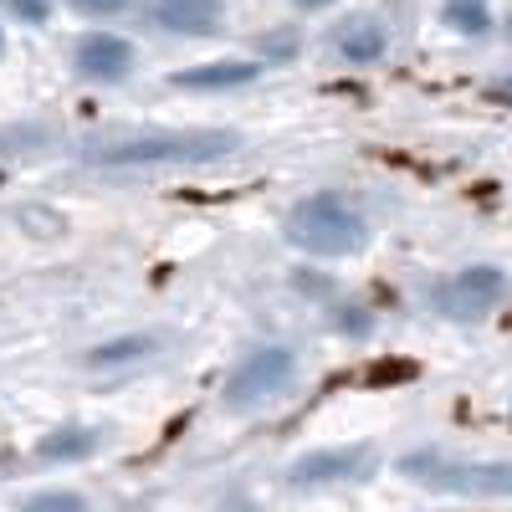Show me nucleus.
<instances>
[{
  "instance_id": "6e6552de",
  "label": "nucleus",
  "mask_w": 512,
  "mask_h": 512,
  "mask_svg": "<svg viewBox=\"0 0 512 512\" xmlns=\"http://www.w3.org/2000/svg\"><path fill=\"white\" fill-rule=\"evenodd\" d=\"M256 77H262L256 62H200V67L175 72V88H185V93H236Z\"/></svg>"
},
{
  "instance_id": "2eb2a0df",
  "label": "nucleus",
  "mask_w": 512,
  "mask_h": 512,
  "mask_svg": "<svg viewBox=\"0 0 512 512\" xmlns=\"http://www.w3.org/2000/svg\"><path fill=\"white\" fill-rule=\"evenodd\" d=\"M72 11H82V16H118V11H128L134 0H67Z\"/></svg>"
},
{
  "instance_id": "4468645a",
  "label": "nucleus",
  "mask_w": 512,
  "mask_h": 512,
  "mask_svg": "<svg viewBox=\"0 0 512 512\" xmlns=\"http://www.w3.org/2000/svg\"><path fill=\"white\" fill-rule=\"evenodd\" d=\"M0 11L16 21H47V0H0Z\"/></svg>"
},
{
  "instance_id": "20e7f679",
  "label": "nucleus",
  "mask_w": 512,
  "mask_h": 512,
  "mask_svg": "<svg viewBox=\"0 0 512 512\" xmlns=\"http://www.w3.org/2000/svg\"><path fill=\"white\" fill-rule=\"evenodd\" d=\"M292 369H297V359H292V349H282V344L251 349V354H246V359L231 369V379H226V405H236V410H251V405L272 400L277 390H287Z\"/></svg>"
},
{
  "instance_id": "423d86ee",
  "label": "nucleus",
  "mask_w": 512,
  "mask_h": 512,
  "mask_svg": "<svg viewBox=\"0 0 512 512\" xmlns=\"http://www.w3.org/2000/svg\"><path fill=\"white\" fill-rule=\"evenodd\" d=\"M134 67V41H123L113 31H88L72 41V72L88 82H118Z\"/></svg>"
},
{
  "instance_id": "a211bd4d",
  "label": "nucleus",
  "mask_w": 512,
  "mask_h": 512,
  "mask_svg": "<svg viewBox=\"0 0 512 512\" xmlns=\"http://www.w3.org/2000/svg\"><path fill=\"white\" fill-rule=\"evenodd\" d=\"M0 52H6V31H0Z\"/></svg>"
},
{
  "instance_id": "9b49d317",
  "label": "nucleus",
  "mask_w": 512,
  "mask_h": 512,
  "mask_svg": "<svg viewBox=\"0 0 512 512\" xmlns=\"http://www.w3.org/2000/svg\"><path fill=\"white\" fill-rule=\"evenodd\" d=\"M338 52L349 62H374L384 52V26L379 21H354L344 36H338Z\"/></svg>"
},
{
  "instance_id": "9d476101",
  "label": "nucleus",
  "mask_w": 512,
  "mask_h": 512,
  "mask_svg": "<svg viewBox=\"0 0 512 512\" xmlns=\"http://www.w3.org/2000/svg\"><path fill=\"white\" fill-rule=\"evenodd\" d=\"M169 31H216V16H210L205 0H159V11H154Z\"/></svg>"
},
{
  "instance_id": "dca6fc26",
  "label": "nucleus",
  "mask_w": 512,
  "mask_h": 512,
  "mask_svg": "<svg viewBox=\"0 0 512 512\" xmlns=\"http://www.w3.org/2000/svg\"><path fill=\"white\" fill-rule=\"evenodd\" d=\"M451 21H461L466 31H477V26H487V16H477V6H451Z\"/></svg>"
},
{
  "instance_id": "f8f14e48",
  "label": "nucleus",
  "mask_w": 512,
  "mask_h": 512,
  "mask_svg": "<svg viewBox=\"0 0 512 512\" xmlns=\"http://www.w3.org/2000/svg\"><path fill=\"white\" fill-rule=\"evenodd\" d=\"M144 354H154V338H144V333H134V338H113V344H98L93 354H88V364H128V359H144Z\"/></svg>"
},
{
  "instance_id": "7ed1b4c3",
  "label": "nucleus",
  "mask_w": 512,
  "mask_h": 512,
  "mask_svg": "<svg viewBox=\"0 0 512 512\" xmlns=\"http://www.w3.org/2000/svg\"><path fill=\"white\" fill-rule=\"evenodd\" d=\"M410 477H420L436 492L456 497H512V466L507 461H441V456H405Z\"/></svg>"
},
{
  "instance_id": "f3484780",
  "label": "nucleus",
  "mask_w": 512,
  "mask_h": 512,
  "mask_svg": "<svg viewBox=\"0 0 512 512\" xmlns=\"http://www.w3.org/2000/svg\"><path fill=\"white\" fill-rule=\"evenodd\" d=\"M497 98H512V82H497V88H492Z\"/></svg>"
},
{
  "instance_id": "ddd939ff",
  "label": "nucleus",
  "mask_w": 512,
  "mask_h": 512,
  "mask_svg": "<svg viewBox=\"0 0 512 512\" xmlns=\"http://www.w3.org/2000/svg\"><path fill=\"white\" fill-rule=\"evenodd\" d=\"M26 512H88V502H82L77 492H36L26 502Z\"/></svg>"
},
{
  "instance_id": "f257e3e1",
  "label": "nucleus",
  "mask_w": 512,
  "mask_h": 512,
  "mask_svg": "<svg viewBox=\"0 0 512 512\" xmlns=\"http://www.w3.org/2000/svg\"><path fill=\"white\" fill-rule=\"evenodd\" d=\"M241 139L226 128H149V134H128L103 149H93V164L108 169H154V164H210L226 159Z\"/></svg>"
},
{
  "instance_id": "f03ea898",
  "label": "nucleus",
  "mask_w": 512,
  "mask_h": 512,
  "mask_svg": "<svg viewBox=\"0 0 512 512\" xmlns=\"http://www.w3.org/2000/svg\"><path fill=\"white\" fill-rule=\"evenodd\" d=\"M287 241L308 256H349L364 246V216L333 190L303 195L287 210Z\"/></svg>"
},
{
  "instance_id": "1a4fd4ad",
  "label": "nucleus",
  "mask_w": 512,
  "mask_h": 512,
  "mask_svg": "<svg viewBox=\"0 0 512 512\" xmlns=\"http://www.w3.org/2000/svg\"><path fill=\"white\" fill-rule=\"evenodd\" d=\"M93 451H98V431H88V425H62V431L41 436V446H36L41 461H82Z\"/></svg>"
},
{
  "instance_id": "39448f33",
  "label": "nucleus",
  "mask_w": 512,
  "mask_h": 512,
  "mask_svg": "<svg viewBox=\"0 0 512 512\" xmlns=\"http://www.w3.org/2000/svg\"><path fill=\"white\" fill-rule=\"evenodd\" d=\"M502 272L497 267H466V272H456L451 282H441L436 287V308L446 313V318H482V313H492L497 308V297H502Z\"/></svg>"
},
{
  "instance_id": "0eeeda50",
  "label": "nucleus",
  "mask_w": 512,
  "mask_h": 512,
  "mask_svg": "<svg viewBox=\"0 0 512 512\" xmlns=\"http://www.w3.org/2000/svg\"><path fill=\"white\" fill-rule=\"evenodd\" d=\"M374 466V451L369 446H333V451H313L292 466V482L297 487H313V482H344V477H364Z\"/></svg>"
}]
</instances>
